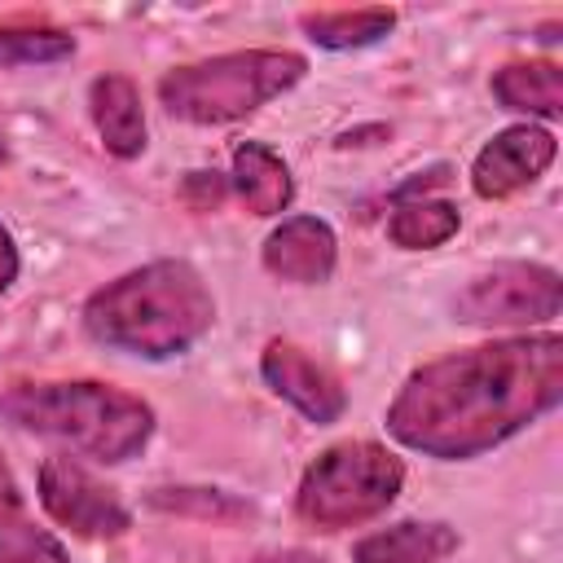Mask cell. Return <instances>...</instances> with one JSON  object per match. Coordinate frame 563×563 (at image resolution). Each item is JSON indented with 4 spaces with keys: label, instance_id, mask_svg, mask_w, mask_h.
<instances>
[{
    "label": "cell",
    "instance_id": "6da1fadb",
    "mask_svg": "<svg viewBox=\"0 0 563 563\" xmlns=\"http://www.w3.org/2000/svg\"><path fill=\"white\" fill-rule=\"evenodd\" d=\"M563 400V339L528 334L440 356L409 374L387 431L427 457H475Z\"/></svg>",
    "mask_w": 563,
    "mask_h": 563
},
{
    "label": "cell",
    "instance_id": "7a4b0ae2",
    "mask_svg": "<svg viewBox=\"0 0 563 563\" xmlns=\"http://www.w3.org/2000/svg\"><path fill=\"white\" fill-rule=\"evenodd\" d=\"M216 321V299L194 264L154 260L119 282L101 286L84 303V325L97 343L132 356H180Z\"/></svg>",
    "mask_w": 563,
    "mask_h": 563
},
{
    "label": "cell",
    "instance_id": "3957f363",
    "mask_svg": "<svg viewBox=\"0 0 563 563\" xmlns=\"http://www.w3.org/2000/svg\"><path fill=\"white\" fill-rule=\"evenodd\" d=\"M0 409L40 435L66 440L97 462H128L154 431V409L106 383H22L0 396Z\"/></svg>",
    "mask_w": 563,
    "mask_h": 563
},
{
    "label": "cell",
    "instance_id": "277c9868",
    "mask_svg": "<svg viewBox=\"0 0 563 563\" xmlns=\"http://www.w3.org/2000/svg\"><path fill=\"white\" fill-rule=\"evenodd\" d=\"M303 70L308 62L282 48L220 53L211 62L167 70L158 79V101L172 119H185V123H233L260 110L264 101L282 97L290 84L303 79Z\"/></svg>",
    "mask_w": 563,
    "mask_h": 563
},
{
    "label": "cell",
    "instance_id": "5b68a950",
    "mask_svg": "<svg viewBox=\"0 0 563 563\" xmlns=\"http://www.w3.org/2000/svg\"><path fill=\"white\" fill-rule=\"evenodd\" d=\"M400 484H405V466L396 453L369 440H347L325 449L308 466L295 506H299V519L334 532V528H352L383 515L396 501Z\"/></svg>",
    "mask_w": 563,
    "mask_h": 563
},
{
    "label": "cell",
    "instance_id": "8992f818",
    "mask_svg": "<svg viewBox=\"0 0 563 563\" xmlns=\"http://www.w3.org/2000/svg\"><path fill=\"white\" fill-rule=\"evenodd\" d=\"M563 282L545 264H497L457 295V317L471 325H532L559 317Z\"/></svg>",
    "mask_w": 563,
    "mask_h": 563
},
{
    "label": "cell",
    "instance_id": "52a82bcc",
    "mask_svg": "<svg viewBox=\"0 0 563 563\" xmlns=\"http://www.w3.org/2000/svg\"><path fill=\"white\" fill-rule=\"evenodd\" d=\"M40 501L62 528H70L79 537H119L132 523V515L114 497V488L62 453L40 466Z\"/></svg>",
    "mask_w": 563,
    "mask_h": 563
},
{
    "label": "cell",
    "instance_id": "ba28073f",
    "mask_svg": "<svg viewBox=\"0 0 563 563\" xmlns=\"http://www.w3.org/2000/svg\"><path fill=\"white\" fill-rule=\"evenodd\" d=\"M554 150H559V141L545 128H532V123L506 128V132H497L475 154L471 185H475L479 198H510V194H519L523 185H532L554 163Z\"/></svg>",
    "mask_w": 563,
    "mask_h": 563
},
{
    "label": "cell",
    "instance_id": "9c48e42d",
    "mask_svg": "<svg viewBox=\"0 0 563 563\" xmlns=\"http://www.w3.org/2000/svg\"><path fill=\"white\" fill-rule=\"evenodd\" d=\"M260 374H264V383H268L282 400H290L308 422H334V418L343 413V405H347L339 378H334L317 356H308L303 347H295V343H286V339H273V343L264 347Z\"/></svg>",
    "mask_w": 563,
    "mask_h": 563
},
{
    "label": "cell",
    "instance_id": "30bf717a",
    "mask_svg": "<svg viewBox=\"0 0 563 563\" xmlns=\"http://www.w3.org/2000/svg\"><path fill=\"white\" fill-rule=\"evenodd\" d=\"M334 255H339L334 229L317 216L282 220L264 242V268L282 282H299V286L325 282L334 273Z\"/></svg>",
    "mask_w": 563,
    "mask_h": 563
},
{
    "label": "cell",
    "instance_id": "8fae6325",
    "mask_svg": "<svg viewBox=\"0 0 563 563\" xmlns=\"http://www.w3.org/2000/svg\"><path fill=\"white\" fill-rule=\"evenodd\" d=\"M88 110L101 132V145L114 158H136L145 150V110L141 92L128 75H101L88 88Z\"/></svg>",
    "mask_w": 563,
    "mask_h": 563
},
{
    "label": "cell",
    "instance_id": "7c38bea8",
    "mask_svg": "<svg viewBox=\"0 0 563 563\" xmlns=\"http://www.w3.org/2000/svg\"><path fill=\"white\" fill-rule=\"evenodd\" d=\"M0 563H70L62 541L35 523L26 497L0 453Z\"/></svg>",
    "mask_w": 563,
    "mask_h": 563
},
{
    "label": "cell",
    "instance_id": "4fadbf2b",
    "mask_svg": "<svg viewBox=\"0 0 563 563\" xmlns=\"http://www.w3.org/2000/svg\"><path fill=\"white\" fill-rule=\"evenodd\" d=\"M457 550V532L449 523H391L352 545V563H440Z\"/></svg>",
    "mask_w": 563,
    "mask_h": 563
},
{
    "label": "cell",
    "instance_id": "5bb4252c",
    "mask_svg": "<svg viewBox=\"0 0 563 563\" xmlns=\"http://www.w3.org/2000/svg\"><path fill=\"white\" fill-rule=\"evenodd\" d=\"M233 189L246 202V211H255V216H282L295 198L290 167L264 141H242L233 150Z\"/></svg>",
    "mask_w": 563,
    "mask_h": 563
},
{
    "label": "cell",
    "instance_id": "9a60e30c",
    "mask_svg": "<svg viewBox=\"0 0 563 563\" xmlns=\"http://www.w3.org/2000/svg\"><path fill=\"white\" fill-rule=\"evenodd\" d=\"M493 97L506 110L559 119L563 114V70L554 62H515L493 75Z\"/></svg>",
    "mask_w": 563,
    "mask_h": 563
},
{
    "label": "cell",
    "instance_id": "2e32d148",
    "mask_svg": "<svg viewBox=\"0 0 563 563\" xmlns=\"http://www.w3.org/2000/svg\"><path fill=\"white\" fill-rule=\"evenodd\" d=\"M457 233V207L449 202H435V198H409L391 211L387 220V238L405 251H427V246H440Z\"/></svg>",
    "mask_w": 563,
    "mask_h": 563
},
{
    "label": "cell",
    "instance_id": "e0dca14e",
    "mask_svg": "<svg viewBox=\"0 0 563 563\" xmlns=\"http://www.w3.org/2000/svg\"><path fill=\"white\" fill-rule=\"evenodd\" d=\"M396 13L391 9H334V13H303V31L308 40H317L321 48H361L374 44L391 31Z\"/></svg>",
    "mask_w": 563,
    "mask_h": 563
},
{
    "label": "cell",
    "instance_id": "ac0fdd59",
    "mask_svg": "<svg viewBox=\"0 0 563 563\" xmlns=\"http://www.w3.org/2000/svg\"><path fill=\"white\" fill-rule=\"evenodd\" d=\"M75 53V35L57 26H0V66L62 62Z\"/></svg>",
    "mask_w": 563,
    "mask_h": 563
},
{
    "label": "cell",
    "instance_id": "d6986e66",
    "mask_svg": "<svg viewBox=\"0 0 563 563\" xmlns=\"http://www.w3.org/2000/svg\"><path fill=\"white\" fill-rule=\"evenodd\" d=\"M185 194H202L198 202L207 207V202H220V194H224V180H220L216 172H194V176H189V185H185Z\"/></svg>",
    "mask_w": 563,
    "mask_h": 563
},
{
    "label": "cell",
    "instance_id": "ffe728a7",
    "mask_svg": "<svg viewBox=\"0 0 563 563\" xmlns=\"http://www.w3.org/2000/svg\"><path fill=\"white\" fill-rule=\"evenodd\" d=\"M13 277H18V246H13L9 229H0V295L13 286Z\"/></svg>",
    "mask_w": 563,
    "mask_h": 563
},
{
    "label": "cell",
    "instance_id": "44dd1931",
    "mask_svg": "<svg viewBox=\"0 0 563 563\" xmlns=\"http://www.w3.org/2000/svg\"><path fill=\"white\" fill-rule=\"evenodd\" d=\"M255 563H325V559H317L308 550H277V554H260Z\"/></svg>",
    "mask_w": 563,
    "mask_h": 563
}]
</instances>
